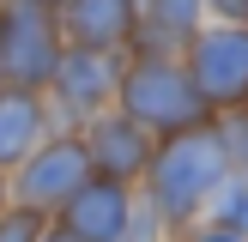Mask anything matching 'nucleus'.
Segmentation results:
<instances>
[{"instance_id":"f257e3e1","label":"nucleus","mask_w":248,"mask_h":242,"mask_svg":"<svg viewBox=\"0 0 248 242\" xmlns=\"http://www.w3.org/2000/svg\"><path fill=\"white\" fill-rule=\"evenodd\" d=\"M230 176H236V164H230L224 133H218V121H212V127L157 139L152 169H145V182H140V206H145L164 230L182 236V230H194V218L212 206V194L224 188Z\"/></svg>"},{"instance_id":"f03ea898","label":"nucleus","mask_w":248,"mask_h":242,"mask_svg":"<svg viewBox=\"0 0 248 242\" xmlns=\"http://www.w3.org/2000/svg\"><path fill=\"white\" fill-rule=\"evenodd\" d=\"M115 109L133 127H145L152 139H176V133H194V127H212L218 121L212 109H206V97L194 91L182 55H145V48L127 55Z\"/></svg>"},{"instance_id":"7ed1b4c3","label":"nucleus","mask_w":248,"mask_h":242,"mask_svg":"<svg viewBox=\"0 0 248 242\" xmlns=\"http://www.w3.org/2000/svg\"><path fill=\"white\" fill-rule=\"evenodd\" d=\"M61 55H67V36L61 18L36 0H0V60H6V85L12 91H43L55 85Z\"/></svg>"},{"instance_id":"20e7f679","label":"nucleus","mask_w":248,"mask_h":242,"mask_svg":"<svg viewBox=\"0 0 248 242\" xmlns=\"http://www.w3.org/2000/svg\"><path fill=\"white\" fill-rule=\"evenodd\" d=\"M91 176H97V169H91L85 139H79L73 127H61L36 157H24V164L12 169V206H18V212H36V218H48V224H55V218L67 212V200H73Z\"/></svg>"},{"instance_id":"39448f33","label":"nucleus","mask_w":248,"mask_h":242,"mask_svg":"<svg viewBox=\"0 0 248 242\" xmlns=\"http://www.w3.org/2000/svg\"><path fill=\"white\" fill-rule=\"evenodd\" d=\"M182 67L212 115H236L248 103V24H206L182 48Z\"/></svg>"},{"instance_id":"423d86ee","label":"nucleus","mask_w":248,"mask_h":242,"mask_svg":"<svg viewBox=\"0 0 248 242\" xmlns=\"http://www.w3.org/2000/svg\"><path fill=\"white\" fill-rule=\"evenodd\" d=\"M121 73H127V55L67 48V55H61L55 85H48V109H55V121L79 133L85 121L109 115V109H115V97H121Z\"/></svg>"},{"instance_id":"0eeeda50","label":"nucleus","mask_w":248,"mask_h":242,"mask_svg":"<svg viewBox=\"0 0 248 242\" xmlns=\"http://www.w3.org/2000/svg\"><path fill=\"white\" fill-rule=\"evenodd\" d=\"M79 139H85V151H91V169H97L103 182H121V188H140L145 169H152V151H157V139H152L145 127H133L121 109L85 121Z\"/></svg>"},{"instance_id":"6e6552de","label":"nucleus","mask_w":248,"mask_h":242,"mask_svg":"<svg viewBox=\"0 0 248 242\" xmlns=\"http://www.w3.org/2000/svg\"><path fill=\"white\" fill-rule=\"evenodd\" d=\"M133 212H140V188H121V182L91 176L79 194L67 200V212L55 218L73 242H127Z\"/></svg>"},{"instance_id":"1a4fd4ad","label":"nucleus","mask_w":248,"mask_h":242,"mask_svg":"<svg viewBox=\"0 0 248 242\" xmlns=\"http://www.w3.org/2000/svg\"><path fill=\"white\" fill-rule=\"evenodd\" d=\"M55 18H61L67 48L133 55V43H140V0H67Z\"/></svg>"},{"instance_id":"9d476101","label":"nucleus","mask_w":248,"mask_h":242,"mask_svg":"<svg viewBox=\"0 0 248 242\" xmlns=\"http://www.w3.org/2000/svg\"><path fill=\"white\" fill-rule=\"evenodd\" d=\"M61 133V121H55V109H48V97L43 91H0V169H18L24 157H36L48 139Z\"/></svg>"},{"instance_id":"9b49d317","label":"nucleus","mask_w":248,"mask_h":242,"mask_svg":"<svg viewBox=\"0 0 248 242\" xmlns=\"http://www.w3.org/2000/svg\"><path fill=\"white\" fill-rule=\"evenodd\" d=\"M206 224L230 230V236H248V176H230L224 188L212 194V206H206Z\"/></svg>"},{"instance_id":"f8f14e48","label":"nucleus","mask_w":248,"mask_h":242,"mask_svg":"<svg viewBox=\"0 0 248 242\" xmlns=\"http://www.w3.org/2000/svg\"><path fill=\"white\" fill-rule=\"evenodd\" d=\"M43 230H48V218H36V212H18V206L0 212V242H43Z\"/></svg>"},{"instance_id":"ddd939ff","label":"nucleus","mask_w":248,"mask_h":242,"mask_svg":"<svg viewBox=\"0 0 248 242\" xmlns=\"http://www.w3.org/2000/svg\"><path fill=\"white\" fill-rule=\"evenodd\" d=\"M212 24H248V0H206Z\"/></svg>"},{"instance_id":"4468645a","label":"nucleus","mask_w":248,"mask_h":242,"mask_svg":"<svg viewBox=\"0 0 248 242\" xmlns=\"http://www.w3.org/2000/svg\"><path fill=\"white\" fill-rule=\"evenodd\" d=\"M176 242H248V236H230V230H218V224H194V230H182Z\"/></svg>"},{"instance_id":"2eb2a0df","label":"nucleus","mask_w":248,"mask_h":242,"mask_svg":"<svg viewBox=\"0 0 248 242\" xmlns=\"http://www.w3.org/2000/svg\"><path fill=\"white\" fill-rule=\"evenodd\" d=\"M6 206H12V176L0 169V212H6Z\"/></svg>"},{"instance_id":"dca6fc26","label":"nucleus","mask_w":248,"mask_h":242,"mask_svg":"<svg viewBox=\"0 0 248 242\" xmlns=\"http://www.w3.org/2000/svg\"><path fill=\"white\" fill-rule=\"evenodd\" d=\"M43 242H73V236H67L61 224H48V230H43Z\"/></svg>"},{"instance_id":"f3484780","label":"nucleus","mask_w":248,"mask_h":242,"mask_svg":"<svg viewBox=\"0 0 248 242\" xmlns=\"http://www.w3.org/2000/svg\"><path fill=\"white\" fill-rule=\"evenodd\" d=\"M36 6H48V12H61V6H67V0H36Z\"/></svg>"},{"instance_id":"a211bd4d","label":"nucleus","mask_w":248,"mask_h":242,"mask_svg":"<svg viewBox=\"0 0 248 242\" xmlns=\"http://www.w3.org/2000/svg\"><path fill=\"white\" fill-rule=\"evenodd\" d=\"M0 91H6V60H0Z\"/></svg>"},{"instance_id":"6ab92c4d","label":"nucleus","mask_w":248,"mask_h":242,"mask_svg":"<svg viewBox=\"0 0 248 242\" xmlns=\"http://www.w3.org/2000/svg\"><path fill=\"white\" fill-rule=\"evenodd\" d=\"M242 115H248V103H242Z\"/></svg>"}]
</instances>
